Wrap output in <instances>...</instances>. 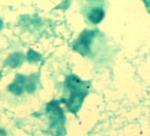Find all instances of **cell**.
I'll return each mask as SVG.
<instances>
[{
  "label": "cell",
  "instance_id": "cell-8",
  "mask_svg": "<svg viewBox=\"0 0 150 136\" xmlns=\"http://www.w3.org/2000/svg\"><path fill=\"white\" fill-rule=\"evenodd\" d=\"M2 28H3V21H2V19L0 18V30H2Z\"/></svg>",
  "mask_w": 150,
  "mask_h": 136
},
{
  "label": "cell",
  "instance_id": "cell-6",
  "mask_svg": "<svg viewBox=\"0 0 150 136\" xmlns=\"http://www.w3.org/2000/svg\"><path fill=\"white\" fill-rule=\"evenodd\" d=\"M25 59V57L23 53H13V54H10L9 56L6 58L5 62H4V65L8 67H11V68H16L23 64Z\"/></svg>",
  "mask_w": 150,
  "mask_h": 136
},
{
  "label": "cell",
  "instance_id": "cell-7",
  "mask_svg": "<svg viewBox=\"0 0 150 136\" xmlns=\"http://www.w3.org/2000/svg\"><path fill=\"white\" fill-rule=\"evenodd\" d=\"M42 56L40 53H38L35 50L33 49H30L26 54V61L30 63H36V62H39L41 60Z\"/></svg>",
  "mask_w": 150,
  "mask_h": 136
},
{
  "label": "cell",
  "instance_id": "cell-1",
  "mask_svg": "<svg viewBox=\"0 0 150 136\" xmlns=\"http://www.w3.org/2000/svg\"><path fill=\"white\" fill-rule=\"evenodd\" d=\"M64 89L67 91V98L62 102L70 113L77 114L82 107L85 98L90 89V82L81 79L77 75L70 74L66 77L64 82Z\"/></svg>",
  "mask_w": 150,
  "mask_h": 136
},
{
  "label": "cell",
  "instance_id": "cell-4",
  "mask_svg": "<svg viewBox=\"0 0 150 136\" xmlns=\"http://www.w3.org/2000/svg\"><path fill=\"white\" fill-rule=\"evenodd\" d=\"M98 33V30H84L73 42L72 49L82 56H89L91 54V44Z\"/></svg>",
  "mask_w": 150,
  "mask_h": 136
},
{
  "label": "cell",
  "instance_id": "cell-5",
  "mask_svg": "<svg viewBox=\"0 0 150 136\" xmlns=\"http://www.w3.org/2000/svg\"><path fill=\"white\" fill-rule=\"evenodd\" d=\"M105 16V12L103 10V7L98 6V7H93L90 9V11L87 14V18L93 25H98L100 21H103V19Z\"/></svg>",
  "mask_w": 150,
  "mask_h": 136
},
{
  "label": "cell",
  "instance_id": "cell-2",
  "mask_svg": "<svg viewBox=\"0 0 150 136\" xmlns=\"http://www.w3.org/2000/svg\"><path fill=\"white\" fill-rule=\"evenodd\" d=\"M46 112L50 120V131L54 136H65V114L59 101H51L47 104Z\"/></svg>",
  "mask_w": 150,
  "mask_h": 136
},
{
  "label": "cell",
  "instance_id": "cell-3",
  "mask_svg": "<svg viewBox=\"0 0 150 136\" xmlns=\"http://www.w3.org/2000/svg\"><path fill=\"white\" fill-rule=\"evenodd\" d=\"M38 80H39V74L30 76L17 74L14 80L8 85L7 89L15 96H21L25 93H32L36 91Z\"/></svg>",
  "mask_w": 150,
  "mask_h": 136
}]
</instances>
